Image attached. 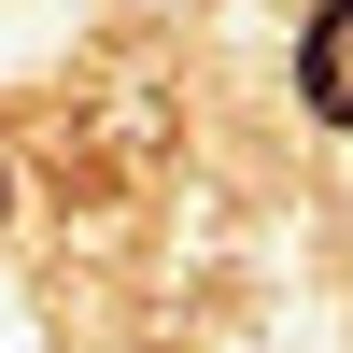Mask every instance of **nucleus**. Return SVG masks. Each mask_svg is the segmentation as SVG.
<instances>
[{
	"mask_svg": "<svg viewBox=\"0 0 353 353\" xmlns=\"http://www.w3.org/2000/svg\"><path fill=\"white\" fill-rule=\"evenodd\" d=\"M297 99L325 113V128H353V0L311 14V43H297Z\"/></svg>",
	"mask_w": 353,
	"mask_h": 353,
	"instance_id": "nucleus-1",
	"label": "nucleus"
},
{
	"mask_svg": "<svg viewBox=\"0 0 353 353\" xmlns=\"http://www.w3.org/2000/svg\"><path fill=\"white\" fill-rule=\"evenodd\" d=\"M0 198H14V184H0Z\"/></svg>",
	"mask_w": 353,
	"mask_h": 353,
	"instance_id": "nucleus-2",
	"label": "nucleus"
}]
</instances>
